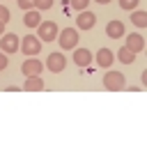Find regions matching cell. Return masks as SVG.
I'll return each mask as SVG.
<instances>
[{"label":"cell","instance_id":"cell-14","mask_svg":"<svg viewBox=\"0 0 147 147\" xmlns=\"http://www.w3.org/2000/svg\"><path fill=\"white\" fill-rule=\"evenodd\" d=\"M23 23L28 28H37L41 23V16H39V9H28V14L23 16Z\"/></svg>","mask_w":147,"mask_h":147},{"label":"cell","instance_id":"cell-21","mask_svg":"<svg viewBox=\"0 0 147 147\" xmlns=\"http://www.w3.org/2000/svg\"><path fill=\"white\" fill-rule=\"evenodd\" d=\"M16 2H18L21 9H32L34 7V0H16Z\"/></svg>","mask_w":147,"mask_h":147},{"label":"cell","instance_id":"cell-23","mask_svg":"<svg viewBox=\"0 0 147 147\" xmlns=\"http://www.w3.org/2000/svg\"><path fill=\"white\" fill-rule=\"evenodd\" d=\"M5 34V23H0V37Z\"/></svg>","mask_w":147,"mask_h":147},{"label":"cell","instance_id":"cell-20","mask_svg":"<svg viewBox=\"0 0 147 147\" xmlns=\"http://www.w3.org/2000/svg\"><path fill=\"white\" fill-rule=\"evenodd\" d=\"M9 21V9L5 5H0V23H7Z\"/></svg>","mask_w":147,"mask_h":147},{"label":"cell","instance_id":"cell-24","mask_svg":"<svg viewBox=\"0 0 147 147\" xmlns=\"http://www.w3.org/2000/svg\"><path fill=\"white\" fill-rule=\"evenodd\" d=\"M94 2H99V5H108L110 0H94Z\"/></svg>","mask_w":147,"mask_h":147},{"label":"cell","instance_id":"cell-16","mask_svg":"<svg viewBox=\"0 0 147 147\" xmlns=\"http://www.w3.org/2000/svg\"><path fill=\"white\" fill-rule=\"evenodd\" d=\"M131 21H133V25H138V28H147V14H145V11H133Z\"/></svg>","mask_w":147,"mask_h":147},{"label":"cell","instance_id":"cell-6","mask_svg":"<svg viewBox=\"0 0 147 147\" xmlns=\"http://www.w3.org/2000/svg\"><path fill=\"white\" fill-rule=\"evenodd\" d=\"M46 67H48L53 74H60V71L67 67V60H64L62 53H55V51H53V53L48 55V60H46Z\"/></svg>","mask_w":147,"mask_h":147},{"label":"cell","instance_id":"cell-15","mask_svg":"<svg viewBox=\"0 0 147 147\" xmlns=\"http://www.w3.org/2000/svg\"><path fill=\"white\" fill-rule=\"evenodd\" d=\"M117 57H119V62H124V64H131V62L136 60V53H133V51H129L126 46H122V48H119V53H117Z\"/></svg>","mask_w":147,"mask_h":147},{"label":"cell","instance_id":"cell-10","mask_svg":"<svg viewBox=\"0 0 147 147\" xmlns=\"http://www.w3.org/2000/svg\"><path fill=\"white\" fill-rule=\"evenodd\" d=\"M126 48L133 51V53H140V51L145 48V39H142V34H138V32L129 34V37H126Z\"/></svg>","mask_w":147,"mask_h":147},{"label":"cell","instance_id":"cell-5","mask_svg":"<svg viewBox=\"0 0 147 147\" xmlns=\"http://www.w3.org/2000/svg\"><path fill=\"white\" fill-rule=\"evenodd\" d=\"M41 69H44V64H41L37 57H28V60L21 64V74H25V78H28V76H39Z\"/></svg>","mask_w":147,"mask_h":147},{"label":"cell","instance_id":"cell-8","mask_svg":"<svg viewBox=\"0 0 147 147\" xmlns=\"http://www.w3.org/2000/svg\"><path fill=\"white\" fill-rule=\"evenodd\" d=\"M76 25L80 28V30H92L94 25H96V16L92 14V11H80L78 14V18H76Z\"/></svg>","mask_w":147,"mask_h":147},{"label":"cell","instance_id":"cell-4","mask_svg":"<svg viewBox=\"0 0 147 147\" xmlns=\"http://www.w3.org/2000/svg\"><path fill=\"white\" fill-rule=\"evenodd\" d=\"M103 87L110 90V92L122 90V87H124V74H119V71H108V74H103Z\"/></svg>","mask_w":147,"mask_h":147},{"label":"cell","instance_id":"cell-18","mask_svg":"<svg viewBox=\"0 0 147 147\" xmlns=\"http://www.w3.org/2000/svg\"><path fill=\"white\" fill-rule=\"evenodd\" d=\"M34 7L37 9H51L53 7V0H34Z\"/></svg>","mask_w":147,"mask_h":147},{"label":"cell","instance_id":"cell-22","mask_svg":"<svg viewBox=\"0 0 147 147\" xmlns=\"http://www.w3.org/2000/svg\"><path fill=\"white\" fill-rule=\"evenodd\" d=\"M5 67H7V55H2V53H0V71H2Z\"/></svg>","mask_w":147,"mask_h":147},{"label":"cell","instance_id":"cell-3","mask_svg":"<svg viewBox=\"0 0 147 147\" xmlns=\"http://www.w3.org/2000/svg\"><path fill=\"white\" fill-rule=\"evenodd\" d=\"M21 51H23V55H30V57L39 55V51H41V39H37L34 34H25V37L21 39Z\"/></svg>","mask_w":147,"mask_h":147},{"label":"cell","instance_id":"cell-1","mask_svg":"<svg viewBox=\"0 0 147 147\" xmlns=\"http://www.w3.org/2000/svg\"><path fill=\"white\" fill-rule=\"evenodd\" d=\"M37 28H39V30H37V37H39L41 41H55V37L60 34L55 21H41Z\"/></svg>","mask_w":147,"mask_h":147},{"label":"cell","instance_id":"cell-9","mask_svg":"<svg viewBox=\"0 0 147 147\" xmlns=\"http://www.w3.org/2000/svg\"><path fill=\"white\" fill-rule=\"evenodd\" d=\"M106 34H108L110 39H119V37H124V23H122V21H108V25H106Z\"/></svg>","mask_w":147,"mask_h":147},{"label":"cell","instance_id":"cell-12","mask_svg":"<svg viewBox=\"0 0 147 147\" xmlns=\"http://www.w3.org/2000/svg\"><path fill=\"white\" fill-rule=\"evenodd\" d=\"M113 60H115V55H113L108 48H99V53H96V64H99V67H103V69H110Z\"/></svg>","mask_w":147,"mask_h":147},{"label":"cell","instance_id":"cell-11","mask_svg":"<svg viewBox=\"0 0 147 147\" xmlns=\"http://www.w3.org/2000/svg\"><path fill=\"white\" fill-rule=\"evenodd\" d=\"M92 62V53L87 48H74V64L78 67H87Z\"/></svg>","mask_w":147,"mask_h":147},{"label":"cell","instance_id":"cell-17","mask_svg":"<svg viewBox=\"0 0 147 147\" xmlns=\"http://www.w3.org/2000/svg\"><path fill=\"white\" fill-rule=\"evenodd\" d=\"M140 0H119V7L122 9H136Z\"/></svg>","mask_w":147,"mask_h":147},{"label":"cell","instance_id":"cell-19","mask_svg":"<svg viewBox=\"0 0 147 147\" xmlns=\"http://www.w3.org/2000/svg\"><path fill=\"white\" fill-rule=\"evenodd\" d=\"M87 2H90V0H71V7H74V9H80V11H83V9L87 7Z\"/></svg>","mask_w":147,"mask_h":147},{"label":"cell","instance_id":"cell-2","mask_svg":"<svg viewBox=\"0 0 147 147\" xmlns=\"http://www.w3.org/2000/svg\"><path fill=\"white\" fill-rule=\"evenodd\" d=\"M78 32L74 30V28H64V30H60V37H57V41H60V48H64V51H71V48H76V44H78Z\"/></svg>","mask_w":147,"mask_h":147},{"label":"cell","instance_id":"cell-13","mask_svg":"<svg viewBox=\"0 0 147 147\" xmlns=\"http://www.w3.org/2000/svg\"><path fill=\"white\" fill-rule=\"evenodd\" d=\"M23 90H25V92H41V90H44V80H41L39 76H28Z\"/></svg>","mask_w":147,"mask_h":147},{"label":"cell","instance_id":"cell-7","mask_svg":"<svg viewBox=\"0 0 147 147\" xmlns=\"http://www.w3.org/2000/svg\"><path fill=\"white\" fill-rule=\"evenodd\" d=\"M0 51L2 53H16L18 51V34H2L0 37Z\"/></svg>","mask_w":147,"mask_h":147}]
</instances>
